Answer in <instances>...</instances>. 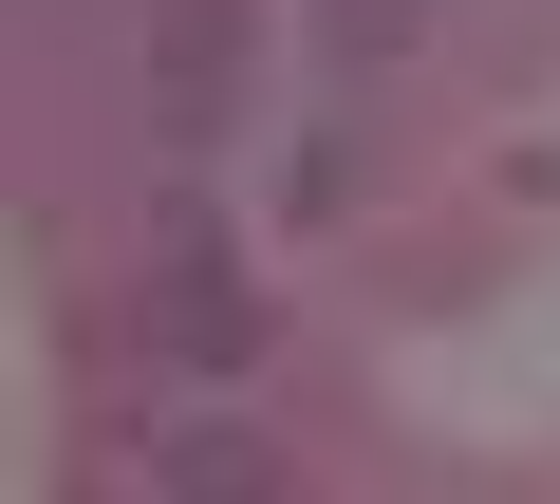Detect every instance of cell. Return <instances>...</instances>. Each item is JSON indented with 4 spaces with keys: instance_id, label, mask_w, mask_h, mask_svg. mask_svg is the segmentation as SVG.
<instances>
[{
    "instance_id": "cell-1",
    "label": "cell",
    "mask_w": 560,
    "mask_h": 504,
    "mask_svg": "<svg viewBox=\"0 0 560 504\" xmlns=\"http://www.w3.org/2000/svg\"><path fill=\"white\" fill-rule=\"evenodd\" d=\"M150 355H168L187 392H224V374L261 355V281H243V243H224V206H206V187H168V206H150Z\"/></svg>"
},
{
    "instance_id": "cell-2",
    "label": "cell",
    "mask_w": 560,
    "mask_h": 504,
    "mask_svg": "<svg viewBox=\"0 0 560 504\" xmlns=\"http://www.w3.org/2000/svg\"><path fill=\"white\" fill-rule=\"evenodd\" d=\"M243 113V0H150V131L206 150Z\"/></svg>"
},
{
    "instance_id": "cell-3",
    "label": "cell",
    "mask_w": 560,
    "mask_h": 504,
    "mask_svg": "<svg viewBox=\"0 0 560 504\" xmlns=\"http://www.w3.org/2000/svg\"><path fill=\"white\" fill-rule=\"evenodd\" d=\"M150 485H187V504H261L280 448H261L243 411H168V430H150Z\"/></svg>"
}]
</instances>
